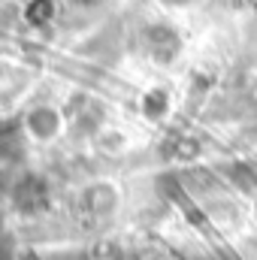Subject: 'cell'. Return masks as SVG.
<instances>
[{"label":"cell","mask_w":257,"mask_h":260,"mask_svg":"<svg viewBox=\"0 0 257 260\" xmlns=\"http://www.w3.org/2000/svg\"><path fill=\"white\" fill-rule=\"evenodd\" d=\"M85 203H88V209L91 212H97V215H109V212H115V206H118V191L112 188V185H91L88 191H85Z\"/></svg>","instance_id":"3"},{"label":"cell","mask_w":257,"mask_h":260,"mask_svg":"<svg viewBox=\"0 0 257 260\" xmlns=\"http://www.w3.org/2000/svg\"><path fill=\"white\" fill-rule=\"evenodd\" d=\"M94 145L103 154L118 157V154H124L130 148V136H127V130L118 127V124H103V127L97 130V136H94Z\"/></svg>","instance_id":"2"},{"label":"cell","mask_w":257,"mask_h":260,"mask_svg":"<svg viewBox=\"0 0 257 260\" xmlns=\"http://www.w3.org/2000/svg\"><path fill=\"white\" fill-rule=\"evenodd\" d=\"M21 124H24V133H27L30 142L55 145L67 133V115H64V109L55 106V103H37V106H30L24 112Z\"/></svg>","instance_id":"1"}]
</instances>
